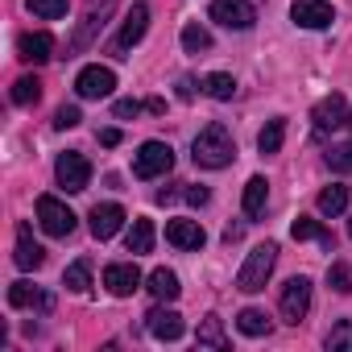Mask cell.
<instances>
[{
  "label": "cell",
  "instance_id": "484cf974",
  "mask_svg": "<svg viewBox=\"0 0 352 352\" xmlns=\"http://www.w3.org/2000/svg\"><path fill=\"white\" fill-rule=\"evenodd\" d=\"M183 50H187V54H208V50H212V34H208L199 21H187V25H183Z\"/></svg>",
  "mask_w": 352,
  "mask_h": 352
},
{
  "label": "cell",
  "instance_id": "4fadbf2b",
  "mask_svg": "<svg viewBox=\"0 0 352 352\" xmlns=\"http://www.w3.org/2000/svg\"><path fill=\"white\" fill-rule=\"evenodd\" d=\"M104 286H108V294L129 298V294L141 286V270H137L133 261H112V265L104 270Z\"/></svg>",
  "mask_w": 352,
  "mask_h": 352
},
{
  "label": "cell",
  "instance_id": "1f68e13d",
  "mask_svg": "<svg viewBox=\"0 0 352 352\" xmlns=\"http://www.w3.org/2000/svg\"><path fill=\"white\" fill-rule=\"evenodd\" d=\"M327 348H331V352H340V348L352 352V319H340V323L327 331Z\"/></svg>",
  "mask_w": 352,
  "mask_h": 352
},
{
  "label": "cell",
  "instance_id": "9a60e30c",
  "mask_svg": "<svg viewBox=\"0 0 352 352\" xmlns=\"http://www.w3.org/2000/svg\"><path fill=\"white\" fill-rule=\"evenodd\" d=\"M145 25H149V5H133V9L124 13L120 34H116V50H120V54H124V50H133V46L145 38Z\"/></svg>",
  "mask_w": 352,
  "mask_h": 352
},
{
  "label": "cell",
  "instance_id": "74e56055",
  "mask_svg": "<svg viewBox=\"0 0 352 352\" xmlns=\"http://www.w3.org/2000/svg\"><path fill=\"white\" fill-rule=\"evenodd\" d=\"M100 145H108V149L120 145V129H104V133H100Z\"/></svg>",
  "mask_w": 352,
  "mask_h": 352
},
{
  "label": "cell",
  "instance_id": "ab89813d",
  "mask_svg": "<svg viewBox=\"0 0 352 352\" xmlns=\"http://www.w3.org/2000/svg\"><path fill=\"white\" fill-rule=\"evenodd\" d=\"M224 241H228V245L241 241V224H228V228H224Z\"/></svg>",
  "mask_w": 352,
  "mask_h": 352
},
{
  "label": "cell",
  "instance_id": "ba28073f",
  "mask_svg": "<svg viewBox=\"0 0 352 352\" xmlns=\"http://www.w3.org/2000/svg\"><path fill=\"white\" fill-rule=\"evenodd\" d=\"M112 87H116V75L108 71V67H83L79 71V79H75V91H79V100H104V96H112Z\"/></svg>",
  "mask_w": 352,
  "mask_h": 352
},
{
  "label": "cell",
  "instance_id": "b9f144b4",
  "mask_svg": "<svg viewBox=\"0 0 352 352\" xmlns=\"http://www.w3.org/2000/svg\"><path fill=\"white\" fill-rule=\"evenodd\" d=\"M348 129H352V116H348Z\"/></svg>",
  "mask_w": 352,
  "mask_h": 352
},
{
  "label": "cell",
  "instance_id": "f35d334b",
  "mask_svg": "<svg viewBox=\"0 0 352 352\" xmlns=\"http://www.w3.org/2000/svg\"><path fill=\"white\" fill-rule=\"evenodd\" d=\"M179 96H183V100H191V96H195V83H191V79H183V83H179Z\"/></svg>",
  "mask_w": 352,
  "mask_h": 352
},
{
  "label": "cell",
  "instance_id": "2e32d148",
  "mask_svg": "<svg viewBox=\"0 0 352 352\" xmlns=\"http://www.w3.org/2000/svg\"><path fill=\"white\" fill-rule=\"evenodd\" d=\"M13 261H17V270H25V274L46 261V249L34 241V228H30V224H17V253H13Z\"/></svg>",
  "mask_w": 352,
  "mask_h": 352
},
{
  "label": "cell",
  "instance_id": "6da1fadb",
  "mask_svg": "<svg viewBox=\"0 0 352 352\" xmlns=\"http://www.w3.org/2000/svg\"><path fill=\"white\" fill-rule=\"evenodd\" d=\"M191 157H195V166H204V170H224V166L236 157V141H232V133H228L224 124H208V129L195 137Z\"/></svg>",
  "mask_w": 352,
  "mask_h": 352
},
{
  "label": "cell",
  "instance_id": "ffe728a7",
  "mask_svg": "<svg viewBox=\"0 0 352 352\" xmlns=\"http://www.w3.org/2000/svg\"><path fill=\"white\" fill-rule=\"evenodd\" d=\"M265 204H270V183L261 179V174H253V179L245 183V216L257 220L265 212Z\"/></svg>",
  "mask_w": 352,
  "mask_h": 352
},
{
  "label": "cell",
  "instance_id": "277c9868",
  "mask_svg": "<svg viewBox=\"0 0 352 352\" xmlns=\"http://www.w3.org/2000/svg\"><path fill=\"white\" fill-rule=\"evenodd\" d=\"M54 179H58L63 191L79 195V191H87V183H91V166H87L83 153L67 149V153H58V162H54Z\"/></svg>",
  "mask_w": 352,
  "mask_h": 352
},
{
  "label": "cell",
  "instance_id": "d6a6232c",
  "mask_svg": "<svg viewBox=\"0 0 352 352\" xmlns=\"http://www.w3.org/2000/svg\"><path fill=\"white\" fill-rule=\"evenodd\" d=\"M327 286H331L336 294H348V290H352V278H348V270H344L340 261L327 265Z\"/></svg>",
  "mask_w": 352,
  "mask_h": 352
},
{
  "label": "cell",
  "instance_id": "7402d4cb",
  "mask_svg": "<svg viewBox=\"0 0 352 352\" xmlns=\"http://www.w3.org/2000/svg\"><path fill=\"white\" fill-rule=\"evenodd\" d=\"M319 216H340L344 208H348V187H340V183H331V187H323L319 191Z\"/></svg>",
  "mask_w": 352,
  "mask_h": 352
},
{
  "label": "cell",
  "instance_id": "f1b7e54d",
  "mask_svg": "<svg viewBox=\"0 0 352 352\" xmlns=\"http://www.w3.org/2000/svg\"><path fill=\"white\" fill-rule=\"evenodd\" d=\"M63 286H67L71 294H87V286H91V265H87V261H75V265H67V274H63Z\"/></svg>",
  "mask_w": 352,
  "mask_h": 352
},
{
  "label": "cell",
  "instance_id": "8fae6325",
  "mask_svg": "<svg viewBox=\"0 0 352 352\" xmlns=\"http://www.w3.org/2000/svg\"><path fill=\"white\" fill-rule=\"evenodd\" d=\"M145 327H149V336L153 340H179L183 331H187V323H183V315L179 311H170V307H153L149 315H145Z\"/></svg>",
  "mask_w": 352,
  "mask_h": 352
},
{
  "label": "cell",
  "instance_id": "8d00e7d4",
  "mask_svg": "<svg viewBox=\"0 0 352 352\" xmlns=\"http://www.w3.org/2000/svg\"><path fill=\"white\" fill-rule=\"evenodd\" d=\"M208 199H212V195H208V187H191V191H187V204H195V208H204Z\"/></svg>",
  "mask_w": 352,
  "mask_h": 352
},
{
  "label": "cell",
  "instance_id": "d4e9b609",
  "mask_svg": "<svg viewBox=\"0 0 352 352\" xmlns=\"http://www.w3.org/2000/svg\"><path fill=\"white\" fill-rule=\"evenodd\" d=\"M195 340H199V344H208V348H216V352H224V348H228V336H224V323H220V315H208V319L199 323Z\"/></svg>",
  "mask_w": 352,
  "mask_h": 352
},
{
  "label": "cell",
  "instance_id": "7a4b0ae2",
  "mask_svg": "<svg viewBox=\"0 0 352 352\" xmlns=\"http://www.w3.org/2000/svg\"><path fill=\"white\" fill-rule=\"evenodd\" d=\"M274 265H278V245H274V241L257 245V249L245 257L241 274H236V290H245V294H257V290H265V282H270Z\"/></svg>",
  "mask_w": 352,
  "mask_h": 352
},
{
  "label": "cell",
  "instance_id": "5b68a950",
  "mask_svg": "<svg viewBox=\"0 0 352 352\" xmlns=\"http://www.w3.org/2000/svg\"><path fill=\"white\" fill-rule=\"evenodd\" d=\"M38 224H42L50 236H71V232H75V212H71L63 199L42 195V199H38Z\"/></svg>",
  "mask_w": 352,
  "mask_h": 352
},
{
  "label": "cell",
  "instance_id": "3957f363",
  "mask_svg": "<svg viewBox=\"0 0 352 352\" xmlns=\"http://www.w3.org/2000/svg\"><path fill=\"white\" fill-rule=\"evenodd\" d=\"M170 166H174V149L166 141H145L133 153V174H137V179H157V174H170Z\"/></svg>",
  "mask_w": 352,
  "mask_h": 352
},
{
  "label": "cell",
  "instance_id": "83f0119b",
  "mask_svg": "<svg viewBox=\"0 0 352 352\" xmlns=\"http://www.w3.org/2000/svg\"><path fill=\"white\" fill-rule=\"evenodd\" d=\"M282 141H286V120L278 116V120H270L261 133H257V149L261 153H278L282 149Z\"/></svg>",
  "mask_w": 352,
  "mask_h": 352
},
{
  "label": "cell",
  "instance_id": "52a82bcc",
  "mask_svg": "<svg viewBox=\"0 0 352 352\" xmlns=\"http://www.w3.org/2000/svg\"><path fill=\"white\" fill-rule=\"evenodd\" d=\"M311 311V282L307 278H290L282 286V319L286 323H302Z\"/></svg>",
  "mask_w": 352,
  "mask_h": 352
},
{
  "label": "cell",
  "instance_id": "5bb4252c",
  "mask_svg": "<svg viewBox=\"0 0 352 352\" xmlns=\"http://www.w3.org/2000/svg\"><path fill=\"white\" fill-rule=\"evenodd\" d=\"M166 241L174 249H204L208 245V232L199 220H166Z\"/></svg>",
  "mask_w": 352,
  "mask_h": 352
},
{
  "label": "cell",
  "instance_id": "60d3db41",
  "mask_svg": "<svg viewBox=\"0 0 352 352\" xmlns=\"http://www.w3.org/2000/svg\"><path fill=\"white\" fill-rule=\"evenodd\" d=\"M348 236H352V224H348Z\"/></svg>",
  "mask_w": 352,
  "mask_h": 352
},
{
  "label": "cell",
  "instance_id": "44dd1931",
  "mask_svg": "<svg viewBox=\"0 0 352 352\" xmlns=\"http://www.w3.org/2000/svg\"><path fill=\"white\" fill-rule=\"evenodd\" d=\"M124 245H129V253H133V257H137V253H149V249H153V220L137 216V220H133V228H129V236H124Z\"/></svg>",
  "mask_w": 352,
  "mask_h": 352
},
{
  "label": "cell",
  "instance_id": "ac0fdd59",
  "mask_svg": "<svg viewBox=\"0 0 352 352\" xmlns=\"http://www.w3.org/2000/svg\"><path fill=\"white\" fill-rule=\"evenodd\" d=\"M149 294H153L157 302H174V298L183 294L179 274H174V270H153V274H149Z\"/></svg>",
  "mask_w": 352,
  "mask_h": 352
},
{
  "label": "cell",
  "instance_id": "7c38bea8",
  "mask_svg": "<svg viewBox=\"0 0 352 352\" xmlns=\"http://www.w3.org/2000/svg\"><path fill=\"white\" fill-rule=\"evenodd\" d=\"M311 120H315V129H319V133H331V129H340V124H348V104H344V96H340V91H331V96H323V100L315 104V112H311Z\"/></svg>",
  "mask_w": 352,
  "mask_h": 352
},
{
  "label": "cell",
  "instance_id": "d6986e66",
  "mask_svg": "<svg viewBox=\"0 0 352 352\" xmlns=\"http://www.w3.org/2000/svg\"><path fill=\"white\" fill-rule=\"evenodd\" d=\"M9 307H42V311H50L54 298L42 294V290L30 286V282H13V286H9Z\"/></svg>",
  "mask_w": 352,
  "mask_h": 352
},
{
  "label": "cell",
  "instance_id": "cb8c5ba5",
  "mask_svg": "<svg viewBox=\"0 0 352 352\" xmlns=\"http://www.w3.org/2000/svg\"><path fill=\"white\" fill-rule=\"evenodd\" d=\"M236 327H241L245 336H253V340H257V336H270V327H274V323H270V315H265V311L245 307V311L236 315Z\"/></svg>",
  "mask_w": 352,
  "mask_h": 352
},
{
  "label": "cell",
  "instance_id": "4dcf8cb0",
  "mask_svg": "<svg viewBox=\"0 0 352 352\" xmlns=\"http://www.w3.org/2000/svg\"><path fill=\"white\" fill-rule=\"evenodd\" d=\"M25 5H30V13L42 17V21H58V17H67V0H25Z\"/></svg>",
  "mask_w": 352,
  "mask_h": 352
},
{
  "label": "cell",
  "instance_id": "8992f818",
  "mask_svg": "<svg viewBox=\"0 0 352 352\" xmlns=\"http://www.w3.org/2000/svg\"><path fill=\"white\" fill-rule=\"evenodd\" d=\"M212 21L224 25V30H253L257 9L249 0H212Z\"/></svg>",
  "mask_w": 352,
  "mask_h": 352
},
{
  "label": "cell",
  "instance_id": "4316f807",
  "mask_svg": "<svg viewBox=\"0 0 352 352\" xmlns=\"http://www.w3.org/2000/svg\"><path fill=\"white\" fill-rule=\"evenodd\" d=\"M204 91H208L212 100H232V96H236V79H232L228 71H212V75L204 79Z\"/></svg>",
  "mask_w": 352,
  "mask_h": 352
},
{
  "label": "cell",
  "instance_id": "e575fe53",
  "mask_svg": "<svg viewBox=\"0 0 352 352\" xmlns=\"http://www.w3.org/2000/svg\"><path fill=\"white\" fill-rule=\"evenodd\" d=\"M327 162H331L336 170H352V145H336V149L327 153Z\"/></svg>",
  "mask_w": 352,
  "mask_h": 352
},
{
  "label": "cell",
  "instance_id": "9c48e42d",
  "mask_svg": "<svg viewBox=\"0 0 352 352\" xmlns=\"http://www.w3.org/2000/svg\"><path fill=\"white\" fill-rule=\"evenodd\" d=\"M290 21L302 25V30H327L336 21V9L327 5V0H294Z\"/></svg>",
  "mask_w": 352,
  "mask_h": 352
},
{
  "label": "cell",
  "instance_id": "e0dca14e",
  "mask_svg": "<svg viewBox=\"0 0 352 352\" xmlns=\"http://www.w3.org/2000/svg\"><path fill=\"white\" fill-rule=\"evenodd\" d=\"M17 54H21L25 63L42 67V63H50V58H54V38H50V34H21Z\"/></svg>",
  "mask_w": 352,
  "mask_h": 352
},
{
  "label": "cell",
  "instance_id": "d590c367",
  "mask_svg": "<svg viewBox=\"0 0 352 352\" xmlns=\"http://www.w3.org/2000/svg\"><path fill=\"white\" fill-rule=\"evenodd\" d=\"M137 112H141L137 100H116V104H112V116H116V120H129V116H137Z\"/></svg>",
  "mask_w": 352,
  "mask_h": 352
},
{
  "label": "cell",
  "instance_id": "30bf717a",
  "mask_svg": "<svg viewBox=\"0 0 352 352\" xmlns=\"http://www.w3.org/2000/svg\"><path fill=\"white\" fill-rule=\"evenodd\" d=\"M120 224H124V208L120 204H96L91 216H87V228H91L96 241H112L120 232Z\"/></svg>",
  "mask_w": 352,
  "mask_h": 352
},
{
  "label": "cell",
  "instance_id": "f546056e",
  "mask_svg": "<svg viewBox=\"0 0 352 352\" xmlns=\"http://www.w3.org/2000/svg\"><path fill=\"white\" fill-rule=\"evenodd\" d=\"M38 100H42V83H38L34 75H21V79L13 83V104L30 108V104H38Z\"/></svg>",
  "mask_w": 352,
  "mask_h": 352
},
{
  "label": "cell",
  "instance_id": "836d02e7",
  "mask_svg": "<svg viewBox=\"0 0 352 352\" xmlns=\"http://www.w3.org/2000/svg\"><path fill=\"white\" fill-rule=\"evenodd\" d=\"M79 120H83V116H79V108H75V104H63V108L54 112V129H75Z\"/></svg>",
  "mask_w": 352,
  "mask_h": 352
},
{
  "label": "cell",
  "instance_id": "603a6c76",
  "mask_svg": "<svg viewBox=\"0 0 352 352\" xmlns=\"http://www.w3.org/2000/svg\"><path fill=\"white\" fill-rule=\"evenodd\" d=\"M290 236H294V241H323L327 249L336 245V241H331V232H323V224H319V220H311V216H298V220L290 224Z\"/></svg>",
  "mask_w": 352,
  "mask_h": 352
}]
</instances>
